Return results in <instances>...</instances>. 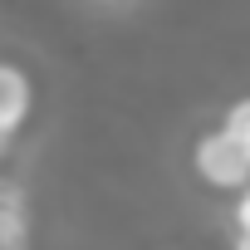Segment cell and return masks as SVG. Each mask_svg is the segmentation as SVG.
<instances>
[{"label":"cell","instance_id":"6da1fadb","mask_svg":"<svg viewBox=\"0 0 250 250\" xmlns=\"http://www.w3.org/2000/svg\"><path fill=\"white\" fill-rule=\"evenodd\" d=\"M191 177L216 196H240L250 187V147L216 123L191 143Z\"/></svg>","mask_w":250,"mask_h":250},{"label":"cell","instance_id":"7a4b0ae2","mask_svg":"<svg viewBox=\"0 0 250 250\" xmlns=\"http://www.w3.org/2000/svg\"><path fill=\"white\" fill-rule=\"evenodd\" d=\"M40 108V88H35V74L20 64V59H5L0 54V143H15L30 118Z\"/></svg>","mask_w":250,"mask_h":250},{"label":"cell","instance_id":"3957f363","mask_svg":"<svg viewBox=\"0 0 250 250\" xmlns=\"http://www.w3.org/2000/svg\"><path fill=\"white\" fill-rule=\"evenodd\" d=\"M0 250H30V206L5 177H0Z\"/></svg>","mask_w":250,"mask_h":250},{"label":"cell","instance_id":"277c9868","mask_svg":"<svg viewBox=\"0 0 250 250\" xmlns=\"http://www.w3.org/2000/svg\"><path fill=\"white\" fill-rule=\"evenodd\" d=\"M221 128H226V133H235V138L250 147V93H245V98H235V103L221 113Z\"/></svg>","mask_w":250,"mask_h":250},{"label":"cell","instance_id":"5b68a950","mask_svg":"<svg viewBox=\"0 0 250 250\" xmlns=\"http://www.w3.org/2000/svg\"><path fill=\"white\" fill-rule=\"evenodd\" d=\"M230 250H250V226H235V235H230Z\"/></svg>","mask_w":250,"mask_h":250},{"label":"cell","instance_id":"8992f818","mask_svg":"<svg viewBox=\"0 0 250 250\" xmlns=\"http://www.w3.org/2000/svg\"><path fill=\"white\" fill-rule=\"evenodd\" d=\"M5 147H10V143H0V157H5Z\"/></svg>","mask_w":250,"mask_h":250},{"label":"cell","instance_id":"52a82bcc","mask_svg":"<svg viewBox=\"0 0 250 250\" xmlns=\"http://www.w3.org/2000/svg\"><path fill=\"white\" fill-rule=\"evenodd\" d=\"M98 5H113V0H98Z\"/></svg>","mask_w":250,"mask_h":250},{"label":"cell","instance_id":"ba28073f","mask_svg":"<svg viewBox=\"0 0 250 250\" xmlns=\"http://www.w3.org/2000/svg\"><path fill=\"white\" fill-rule=\"evenodd\" d=\"M245 191H250V187H245Z\"/></svg>","mask_w":250,"mask_h":250}]
</instances>
